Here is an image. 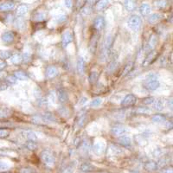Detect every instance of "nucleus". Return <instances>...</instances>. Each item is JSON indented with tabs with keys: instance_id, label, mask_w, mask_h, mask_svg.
<instances>
[{
	"instance_id": "f257e3e1",
	"label": "nucleus",
	"mask_w": 173,
	"mask_h": 173,
	"mask_svg": "<svg viewBox=\"0 0 173 173\" xmlns=\"http://www.w3.org/2000/svg\"><path fill=\"white\" fill-rule=\"evenodd\" d=\"M114 44V38L111 35L106 36V38L105 39L103 43V46H102V51L101 54V62H106L107 60V58L109 57L111 51H112V48Z\"/></svg>"
},
{
	"instance_id": "f03ea898",
	"label": "nucleus",
	"mask_w": 173,
	"mask_h": 173,
	"mask_svg": "<svg viewBox=\"0 0 173 173\" xmlns=\"http://www.w3.org/2000/svg\"><path fill=\"white\" fill-rule=\"evenodd\" d=\"M160 86V83L158 80V77L154 74H150L145 77V80L144 81V88L147 90L154 91L158 89Z\"/></svg>"
},
{
	"instance_id": "7ed1b4c3",
	"label": "nucleus",
	"mask_w": 173,
	"mask_h": 173,
	"mask_svg": "<svg viewBox=\"0 0 173 173\" xmlns=\"http://www.w3.org/2000/svg\"><path fill=\"white\" fill-rule=\"evenodd\" d=\"M41 159H42L43 162L48 167H53L55 165V164H56L55 157L48 151H43L41 153Z\"/></svg>"
},
{
	"instance_id": "20e7f679",
	"label": "nucleus",
	"mask_w": 173,
	"mask_h": 173,
	"mask_svg": "<svg viewBox=\"0 0 173 173\" xmlns=\"http://www.w3.org/2000/svg\"><path fill=\"white\" fill-rule=\"evenodd\" d=\"M141 24H142L141 18L138 16H132L127 22L128 27L133 31H138L141 27Z\"/></svg>"
},
{
	"instance_id": "39448f33",
	"label": "nucleus",
	"mask_w": 173,
	"mask_h": 173,
	"mask_svg": "<svg viewBox=\"0 0 173 173\" xmlns=\"http://www.w3.org/2000/svg\"><path fill=\"white\" fill-rule=\"evenodd\" d=\"M137 102V97L133 94H127L124 97V99L121 101V106L123 107H129L133 105H135Z\"/></svg>"
},
{
	"instance_id": "423d86ee",
	"label": "nucleus",
	"mask_w": 173,
	"mask_h": 173,
	"mask_svg": "<svg viewBox=\"0 0 173 173\" xmlns=\"http://www.w3.org/2000/svg\"><path fill=\"white\" fill-rule=\"evenodd\" d=\"M99 37H100L99 34H94L92 37H91V39H90L88 48H89V51H90L92 54H94L95 51H96L97 45H98V42H99Z\"/></svg>"
},
{
	"instance_id": "0eeeda50",
	"label": "nucleus",
	"mask_w": 173,
	"mask_h": 173,
	"mask_svg": "<svg viewBox=\"0 0 173 173\" xmlns=\"http://www.w3.org/2000/svg\"><path fill=\"white\" fill-rule=\"evenodd\" d=\"M144 168L148 172H156L158 170L159 165H158L157 162L153 161V160H149V161L145 163Z\"/></svg>"
},
{
	"instance_id": "6e6552de",
	"label": "nucleus",
	"mask_w": 173,
	"mask_h": 173,
	"mask_svg": "<svg viewBox=\"0 0 173 173\" xmlns=\"http://www.w3.org/2000/svg\"><path fill=\"white\" fill-rule=\"evenodd\" d=\"M105 24H106V21H105V18L103 17H95L94 21H93V27L95 30H103L104 27H105Z\"/></svg>"
},
{
	"instance_id": "1a4fd4ad",
	"label": "nucleus",
	"mask_w": 173,
	"mask_h": 173,
	"mask_svg": "<svg viewBox=\"0 0 173 173\" xmlns=\"http://www.w3.org/2000/svg\"><path fill=\"white\" fill-rule=\"evenodd\" d=\"M73 42V35L71 34V32L66 31L65 33H63L62 36V43L63 47H67L69 43H71Z\"/></svg>"
},
{
	"instance_id": "9d476101",
	"label": "nucleus",
	"mask_w": 173,
	"mask_h": 173,
	"mask_svg": "<svg viewBox=\"0 0 173 173\" xmlns=\"http://www.w3.org/2000/svg\"><path fill=\"white\" fill-rule=\"evenodd\" d=\"M126 132H127L126 128L122 126H114V127H113L112 130H111L112 134L116 137H119V136L123 135Z\"/></svg>"
},
{
	"instance_id": "9b49d317",
	"label": "nucleus",
	"mask_w": 173,
	"mask_h": 173,
	"mask_svg": "<svg viewBox=\"0 0 173 173\" xmlns=\"http://www.w3.org/2000/svg\"><path fill=\"white\" fill-rule=\"evenodd\" d=\"M15 4L12 1H5L0 4V11L1 12H8L14 8Z\"/></svg>"
},
{
	"instance_id": "f8f14e48",
	"label": "nucleus",
	"mask_w": 173,
	"mask_h": 173,
	"mask_svg": "<svg viewBox=\"0 0 173 173\" xmlns=\"http://www.w3.org/2000/svg\"><path fill=\"white\" fill-rule=\"evenodd\" d=\"M58 69L55 66H48L46 69V76L48 79H52L58 75Z\"/></svg>"
},
{
	"instance_id": "ddd939ff",
	"label": "nucleus",
	"mask_w": 173,
	"mask_h": 173,
	"mask_svg": "<svg viewBox=\"0 0 173 173\" xmlns=\"http://www.w3.org/2000/svg\"><path fill=\"white\" fill-rule=\"evenodd\" d=\"M58 101L59 102L62 104L66 103L68 101H69V95H68V93L66 92L64 89H60L58 90Z\"/></svg>"
},
{
	"instance_id": "4468645a",
	"label": "nucleus",
	"mask_w": 173,
	"mask_h": 173,
	"mask_svg": "<svg viewBox=\"0 0 173 173\" xmlns=\"http://www.w3.org/2000/svg\"><path fill=\"white\" fill-rule=\"evenodd\" d=\"M118 142L120 145L125 146V147H130L132 145L131 138L127 136H119V138H118Z\"/></svg>"
},
{
	"instance_id": "2eb2a0df",
	"label": "nucleus",
	"mask_w": 173,
	"mask_h": 173,
	"mask_svg": "<svg viewBox=\"0 0 173 173\" xmlns=\"http://www.w3.org/2000/svg\"><path fill=\"white\" fill-rule=\"evenodd\" d=\"M2 41L4 43H11L14 41V34L11 31H6L2 35Z\"/></svg>"
},
{
	"instance_id": "dca6fc26",
	"label": "nucleus",
	"mask_w": 173,
	"mask_h": 173,
	"mask_svg": "<svg viewBox=\"0 0 173 173\" xmlns=\"http://www.w3.org/2000/svg\"><path fill=\"white\" fill-rule=\"evenodd\" d=\"M80 170H81V172H82L89 173L94 171V167L91 164H89V163H83L81 166H80Z\"/></svg>"
},
{
	"instance_id": "f3484780",
	"label": "nucleus",
	"mask_w": 173,
	"mask_h": 173,
	"mask_svg": "<svg viewBox=\"0 0 173 173\" xmlns=\"http://www.w3.org/2000/svg\"><path fill=\"white\" fill-rule=\"evenodd\" d=\"M85 66H86V62L82 57L78 58L77 61V70L80 75H83L85 72Z\"/></svg>"
},
{
	"instance_id": "a211bd4d",
	"label": "nucleus",
	"mask_w": 173,
	"mask_h": 173,
	"mask_svg": "<svg viewBox=\"0 0 173 173\" xmlns=\"http://www.w3.org/2000/svg\"><path fill=\"white\" fill-rule=\"evenodd\" d=\"M105 151V145L102 142H97L94 145H93V151L97 154V155H101Z\"/></svg>"
},
{
	"instance_id": "6ab92c4d",
	"label": "nucleus",
	"mask_w": 173,
	"mask_h": 173,
	"mask_svg": "<svg viewBox=\"0 0 173 173\" xmlns=\"http://www.w3.org/2000/svg\"><path fill=\"white\" fill-rule=\"evenodd\" d=\"M14 76H15L17 80H21V81H26V80L29 79V75H28L25 72L22 71V70L15 71Z\"/></svg>"
},
{
	"instance_id": "aec40b11",
	"label": "nucleus",
	"mask_w": 173,
	"mask_h": 173,
	"mask_svg": "<svg viewBox=\"0 0 173 173\" xmlns=\"http://www.w3.org/2000/svg\"><path fill=\"white\" fill-rule=\"evenodd\" d=\"M139 11L142 16H148L151 13V5L149 4H143L140 6Z\"/></svg>"
},
{
	"instance_id": "412c9836",
	"label": "nucleus",
	"mask_w": 173,
	"mask_h": 173,
	"mask_svg": "<svg viewBox=\"0 0 173 173\" xmlns=\"http://www.w3.org/2000/svg\"><path fill=\"white\" fill-rule=\"evenodd\" d=\"M124 6L127 12H132L135 8V0H125Z\"/></svg>"
},
{
	"instance_id": "4be33fe9",
	"label": "nucleus",
	"mask_w": 173,
	"mask_h": 173,
	"mask_svg": "<svg viewBox=\"0 0 173 173\" xmlns=\"http://www.w3.org/2000/svg\"><path fill=\"white\" fill-rule=\"evenodd\" d=\"M42 118H43V121H47V122H56V118L54 116V114H52L49 112L44 113L42 115Z\"/></svg>"
},
{
	"instance_id": "5701e85b",
	"label": "nucleus",
	"mask_w": 173,
	"mask_h": 173,
	"mask_svg": "<svg viewBox=\"0 0 173 173\" xmlns=\"http://www.w3.org/2000/svg\"><path fill=\"white\" fill-rule=\"evenodd\" d=\"M133 66H134V63L132 62H129L127 64H126L125 68L123 69V72H122V75H121V77H124L126 76L127 75H128L132 69H133Z\"/></svg>"
},
{
	"instance_id": "b1692460",
	"label": "nucleus",
	"mask_w": 173,
	"mask_h": 173,
	"mask_svg": "<svg viewBox=\"0 0 173 173\" xmlns=\"http://www.w3.org/2000/svg\"><path fill=\"white\" fill-rule=\"evenodd\" d=\"M27 12H28V5L21 4L17 9V15L18 17H22V16H24L27 13Z\"/></svg>"
},
{
	"instance_id": "393cba45",
	"label": "nucleus",
	"mask_w": 173,
	"mask_h": 173,
	"mask_svg": "<svg viewBox=\"0 0 173 173\" xmlns=\"http://www.w3.org/2000/svg\"><path fill=\"white\" fill-rule=\"evenodd\" d=\"M108 3H109L108 0H100L97 2V4L95 5V9L97 11H102L108 5Z\"/></svg>"
},
{
	"instance_id": "a878e982",
	"label": "nucleus",
	"mask_w": 173,
	"mask_h": 173,
	"mask_svg": "<svg viewBox=\"0 0 173 173\" xmlns=\"http://www.w3.org/2000/svg\"><path fill=\"white\" fill-rule=\"evenodd\" d=\"M162 18V15H160L159 13H153L151 14L149 18H148V21L150 23H158L160 19Z\"/></svg>"
},
{
	"instance_id": "bb28decb",
	"label": "nucleus",
	"mask_w": 173,
	"mask_h": 173,
	"mask_svg": "<svg viewBox=\"0 0 173 173\" xmlns=\"http://www.w3.org/2000/svg\"><path fill=\"white\" fill-rule=\"evenodd\" d=\"M151 120L154 123H162V122H164L166 120V117L164 114H155V115L152 116Z\"/></svg>"
},
{
	"instance_id": "cd10ccee",
	"label": "nucleus",
	"mask_w": 173,
	"mask_h": 173,
	"mask_svg": "<svg viewBox=\"0 0 173 173\" xmlns=\"http://www.w3.org/2000/svg\"><path fill=\"white\" fill-rule=\"evenodd\" d=\"M155 5L159 9H164L169 5V0H157Z\"/></svg>"
},
{
	"instance_id": "c85d7f7f",
	"label": "nucleus",
	"mask_w": 173,
	"mask_h": 173,
	"mask_svg": "<svg viewBox=\"0 0 173 173\" xmlns=\"http://www.w3.org/2000/svg\"><path fill=\"white\" fill-rule=\"evenodd\" d=\"M156 55H157V53L154 51V50H152L151 52L149 53V55L147 56V57L145 58V63H144V65L145 66H146V65H148V64H150L151 62L155 59L156 57Z\"/></svg>"
},
{
	"instance_id": "c756f323",
	"label": "nucleus",
	"mask_w": 173,
	"mask_h": 173,
	"mask_svg": "<svg viewBox=\"0 0 173 173\" xmlns=\"http://www.w3.org/2000/svg\"><path fill=\"white\" fill-rule=\"evenodd\" d=\"M10 60H11V62L13 64H19L22 62L23 57L20 55H14L10 57Z\"/></svg>"
},
{
	"instance_id": "7c9ffc66",
	"label": "nucleus",
	"mask_w": 173,
	"mask_h": 173,
	"mask_svg": "<svg viewBox=\"0 0 173 173\" xmlns=\"http://www.w3.org/2000/svg\"><path fill=\"white\" fill-rule=\"evenodd\" d=\"M98 77H99L98 73H97V72H95V71H93V72L90 73L89 77H88L89 82H90L91 84H94V83L97 81V80H98Z\"/></svg>"
},
{
	"instance_id": "2f4dec72",
	"label": "nucleus",
	"mask_w": 173,
	"mask_h": 173,
	"mask_svg": "<svg viewBox=\"0 0 173 173\" xmlns=\"http://www.w3.org/2000/svg\"><path fill=\"white\" fill-rule=\"evenodd\" d=\"M25 135H26V137L29 140H32V141H36L37 140V137H36L35 133L32 131H27L25 132Z\"/></svg>"
},
{
	"instance_id": "473e14b6",
	"label": "nucleus",
	"mask_w": 173,
	"mask_h": 173,
	"mask_svg": "<svg viewBox=\"0 0 173 173\" xmlns=\"http://www.w3.org/2000/svg\"><path fill=\"white\" fill-rule=\"evenodd\" d=\"M151 109L148 107H138V109L136 110V113L138 114H150Z\"/></svg>"
},
{
	"instance_id": "72a5a7b5",
	"label": "nucleus",
	"mask_w": 173,
	"mask_h": 173,
	"mask_svg": "<svg viewBox=\"0 0 173 173\" xmlns=\"http://www.w3.org/2000/svg\"><path fill=\"white\" fill-rule=\"evenodd\" d=\"M154 105V108L155 110L157 111H162L164 109V101L159 100V101H156L155 103L153 104Z\"/></svg>"
},
{
	"instance_id": "f704fd0d",
	"label": "nucleus",
	"mask_w": 173,
	"mask_h": 173,
	"mask_svg": "<svg viewBox=\"0 0 173 173\" xmlns=\"http://www.w3.org/2000/svg\"><path fill=\"white\" fill-rule=\"evenodd\" d=\"M155 101H156V99L154 97H148L143 100V103L146 106H151L155 103Z\"/></svg>"
},
{
	"instance_id": "c9c22d12",
	"label": "nucleus",
	"mask_w": 173,
	"mask_h": 173,
	"mask_svg": "<svg viewBox=\"0 0 173 173\" xmlns=\"http://www.w3.org/2000/svg\"><path fill=\"white\" fill-rule=\"evenodd\" d=\"M156 43H157V37L155 35H151V37L150 38V42L148 43V48L153 49L156 45Z\"/></svg>"
},
{
	"instance_id": "e433bc0d",
	"label": "nucleus",
	"mask_w": 173,
	"mask_h": 173,
	"mask_svg": "<svg viewBox=\"0 0 173 173\" xmlns=\"http://www.w3.org/2000/svg\"><path fill=\"white\" fill-rule=\"evenodd\" d=\"M26 146L29 150L34 151L36 149V144H35V141H32V140H29L27 143H26Z\"/></svg>"
},
{
	"instance_id": "4c0bfd02",
	"label": "nucleus",
	"mask_w": 173,
	"mask_h": 173,
	"mask_svg": "<svg viewBox=\"0 0 173 173\" xmlns=\"http://www.w3.org/2000/svg\"><path fill=\"white\" fill-rule=\"evenodd\" d=\"M101 103H102V99H101V98H96V99L93 100L92 101H91L90 106H91V107H95V106H100Z\"/></svg>"
},
{
	"instance_id": "58836bf2",
	"label": "nucleus",
	"mask_w": 173,
	"mask_h": 173,
	"mask_svg": "<svg viewBox=\"0 0 173 173\" xmlns=\"http://www.w3.org/2000/svg\"><path fill=\"white\" fill-rule=\"evenodd\" d=\"M45 17H46V15H45L44 13H43V12H38V13H36L34 17V18L36 21H43V20L45 19Z\"/></svg>"
},
{
	"instance_id": "ea45409f",
	"label": "nucleus",
	"mask_w": 173,
	"mask_h": 173,
	"mask_svg": "<svg viewBox=\"0 0 173 173\" xmlns=\"http://www.w3.org/2000/svg\"><path fill=\"white\" fill-rule=\"evenodd\" d=\"M91 10H92L91 7L88 6V5H87V6H85V7H83L81 9V13L82 15H84V16H87V15H89L91 13Z\"/></svg>"
},
{
	"instance_id": "a19ab883",
	"label": "nucleus",
	"mask_w": 173,
	"mask_h": 173,
	"mask_svg": "<svg viewBox=\"0 0 173 173\" xmlns=\"http://www.w3.org/2000/svg\"><path fill=\"white\" fill-rule=\"evenodd\" d=\"M10 135V132L6 129H0V138H7Z\"/></svg>"
},
{
	"instance_id": "79ce46f5",
	"label": "nucleus",
	"mask_w": 173,
	"mask_h": 173,
	"mask_svg": "<svg viewBox=\"0 0 173 173\" xmlns=\"http://www.w3.org/2000/svg\"><path fill=\"white\" fill-rule=\"evenodd\" d=\"M11 56H11V52L10 51L4 50V51H1L0 52V57L2 58V59H8V58H10Z\"/></svg>"
},
{
	"instance_id": "37998d69",
	"label": "nucleus",
	"mask_w": 173,
	"mask_h": 173,
	"mask_svg": "<svg viewBox=\"0 0 173 173\" xmlns=\"http://www.w3.org/2000/svg\"><path fill=\"white\" fill-rule=\"evenodd\" d=\"M10 168L9 164H6L5 162L0 160V172H4V171H6Z\"/></svg>"
},
{
	"instance_id": "c03bdc74",
	"label": "nucleus",
	"mask_w": 173,
	"mask_h": 173,
	"mask_svg": "<svg viewBox=\"0 0 173 173\" xmlns=\"http://www.w3.org/2000/svg\"><path fill=\"white\" fill-rule=\"evenodd\" d=\"M31 119H32V121H33V123L35 124H41L42 123V121H43V118H42V116H33L32 118H31Z\"/></svg>"
},
{
	"instance_id": "a18cd8bd",
	"label": "nucleus",
	"mask_w": 173,
	"mask_h": 173,
	"mask_svg": "<svg viewBox=\"0 0 173 173\" xmlns=\"http://www.w3.org/2000/svg\"><path fill=\"white\" fill-rule=\"evenodd\" d=\"M86 120H87V117H86L85 114L80 116V119H78V125H79V127H83L84 124L86 123Z\"/></svg>"
},
{
	"instance_id": "49530a36",
	"label": "nucleus",
	"mask_w": 173,
	"mask_h": 173,
	"mask_svg": "<svg viewBox=\"0 0 173 173\" xmlns=\"http://www.w3.org/2000/svg\"><path fill=\"white\" fill-rule=\"evenodd\" d=\"M17 78L13 75H10V76H8L7 78H6V81L8 82V83H10V84H15L16 82H17Z\"/></svg>"
},
{
	"instance_id": "de8ad7c7",
	"label": "nucleus",
	"mask_w": 173,
	"mask_h": 173,
	"mask_svg": "<svg viewBox=\"0 0 173 173\" xmlns=\"http://www.w3.org/2000/svg\"><path fill=\"white\" fill-rule=\"evenodd\" d=\"M20 172L21 173H35V172L33 169L26 167V168H23V169L20 171Z\"/></svg>"
},
{
	"instance_id": "09e8293b",
	"label": "nucleus",
	"mask_w": 173,
	"mask_h": 173,
	"mask_svg": "<svg viewBox=\"0 0 173 173\" xmlns=\"http://www.w3.org/2000/svg\"><path fill=\"white\" fill-rule=\"evenodd\" d=\"M35 93V96L37 98V99H40L41 97H42V92H41V90L39 89V88H35L34 91Z\"/></svg>"
},
{
	"instance_id": "8fccbe9b",
	"label": "nucleus",
	"mask_w": 173,
	"mask_h": 173,
	"mask_svg": "<svg viewBox=\"0 0 173 173\" xmlns=\"http://www.w3.org/2000/svg\"><path fill=\"white\" fill-rule=\"evenodd\" d=\"M8 88V84L6 82L1 81L0 82V90H5Z\"/></svg>"
},
{
	"instance_id": "3c124183",
	"label": "nucleus",
	"mask_w": 173,
	"mask_h": 173,
	"mask_svg": "<svg viewBox=\"0 0 173 173\" xmlns=\"http://www.w3.org/2000/svg\"><path fill=\"white\" fill-rule=\"evenodd\" d=\"M66 19H67V17H66L65 15H61V16L57 17L58 22H63V21H65Z\"/></svg>"
},
{
	"instance_id": "603ef678",
	"label": "nucleus",
	"mask_w": 173,
	"mask_h": 173,
	"mask_svg": "<svg viewBox=\"0 0 173 173\" xmlns=\"http://www.w3.org/2000/svg\"><path fill=\"white\" fill-rule=\"evenodd\" d=\"M65 6L67 8H71L72 7V0H65Z\"/></svg>"
},
{
	"instance_id": "864d4df0",
	"label": "nucleus",
	"mask_w": 173,
	"mask_h": 173,
	"mask_svg": "<svg viewBox=\"0 0 173 173\" xmlns=\"http://www.w3.org/2000/svg\"><path fill=\"white\" fill-rule=\"evenodd\" d=\"M87 101H88V99L86 97H82L81 99V101H80V102H79V104L80 105H84L85 103H87Z\"/></svg>"
},
{
	"instance_id": "5fc2aeb1",
	"label": "nucleus",
	"mask_w": 173,
	"mask_h": 173,
	"mask_svg": "<svg viewBox=\"0 0 173 173\" xmlns=\"http://www.w3.org/2000/svg\"><path fill=\"white\" fill-rule=\"evenodd\" d=\"M23 58H24V59H23L24 62H29V61L30 60V55H29V54H24Z\"/></svg>"
},
{
	"instance_id": "6e6d98bb",
	"label": "nucleus",
	"mask_w": 173,
	"mask_h": 173,
	"mask_svg": "<svg viewBox=\"0 0 173 173\" xmlns=\"http://www.w3.org/2000/svg\"><path fill=\"white\" fill-rule=\"evenodd\" d=\"M163 173H173L172 168H169V169H165V170H164Z\"/></svg>"
},
{
	"instance_id": "4d7b16f0",
	"label": "nucleus",
	"mask_w": 173,
	"mask_h": 173,
	"mask_svg": "<svg viewBox=\"0 0 173 173\" xmlns=\"http://www.w3.org/2000/svg\"><path fill=\"white\" fill-rule=\"evenodd\" d=\"M5 66H6L5 62H0V69H3L4 68H5Z\"/></svg>"
},
{
	"instance_id": "13d9d810",
	"label": "nucleus",
	"mask_w": 173,
	"mask_h": 173,
	"mask_svg": "<svg viewBox=\"0 0 173 173\" xmlns=\"http://www.w3.org/2000/svg\"><path fill=\"white\" fill-rule=\"evenodd\" d=\"M168 105H169V108H171V110H172V100L169 101Z\"/></svg>"
},
{
	"instance_id": "bf43d9fd",
	"label": "nucleus",
	"mask_w": 173,
	"mask_h": 173,
	"mask_svg": "<svg viewBox=\"0 0 173 173\" xmlns=\"http://www.w3.org/2000/svg\"><path fill=\"white\" fill-rule=\"evenodd\" d=\"M130 173H140L139 172H138V171H131L130 172Z\"/></svg>"
}]
</instances>
